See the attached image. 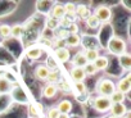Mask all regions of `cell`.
Here are the masks:
<instances>
[{
  "label": "cell",
  "mask_w": 131,
  "mask_h": 118,
  "mask_svg": "<svg viewBox=\"0 0 131 118\" xmlns=\"http://www.w3.org/2000/svg\"><path fill=\"white\" fill-rule=\"evenodd\" d=\"M95 90L99 94V96H107V98H109L116 91V84L112 80H109V78H103V80H99L96 82Z\"/></svg>",
  "instance_id": "6da1fadb"
},
{
  "label": "cell",
  "mask_w": 131,
  "mask_h": 118,
  "mask_svg": "<svg viewBox=\"0 0 131 118\" xmlns=\"http://www.w3.org/2000/svg\"><path fill=\"white\" fill-rule=\"evenodd\" d=\"M108 51L113 55H122L126 53V42L118 36H112L108 41Z\"/></svg>",
  "instance_id": "7a4b0ae2"
},
{
  "label": "cell",
  "mask_w": 131,
  "mask_h": 118,
  "mask_svg": "<svg viewBox=\"0 0 131 118\" xmlns=\"http://www.w3.org/2000/svg\"><path fill=\"white\" fill-rule=\"evenodd\" d=\"M93 107L96 112H100V113H105L111 109L112 107V103L109 100V98L107 96H96L93 101Z\"/></svg>",
  "instance_id": "3957f363"
},
{
  "label": "cell",
  "mask_w": 131,
  "mask_h": 118,
  "mask_svg": "<svg viewBox=\"0 0 131 118\" xmlns=\"http://www.w3.org/2000/svg\"><path fill=\"white\" fill-rule=\"evenodd\" d=\"M94 16L99 19V22H108L112 18V10L111 8L105 7V5H99L95 8L94 10Z\"/></svg>",
  "instance_id": "277c9868"
},
{
  "label": "cell",
  "mask_w": 131,
  "mask_h": 118,
  "mask_svg": "<svg viewBox=\"0 0 131 118\" xmlns=\"http://www.w3.org/2000/svg\"><path fill=\"white\" fill-rule=\"evenodd\" d=\"M70 56H71L70 50L66 48V46L64 48H57L54 50V59H55L57 62H59V63L68 62L70 61Z\"/></svg>",
  "instance_id": "5b68a950"
},
{
  "label": "cell",
  "mask_w": 131,
  "mask_h": 118,
  "mask_svg": "<svg viewBox=\"0 0 131 118\" xmlns=\"http://www.w3.org/2000/svg\"><path fill=\"white\" fill-rule=\"evenodd\" d=\"M70 75H71V78L73 80V82H84V80L86 78L84 68H80V67H72L70 71Z\"/></svg>",
  "instance_id": "8992f818"
},
{
  "label": "cell",
  "mask_w": 131,
  "mask_h": 118,
  "mask_svg": "<svg viewBox=\"0 0 131 118\" xmlns=\"http://www.w3.org/2000/svg\"><path fill=\"white\" fill-rule=\"evenodd\" d=\"M109 110H111V115H114L117 118L123 117L127 113V108L125 104H112Z\"/></svg>",
  "instance_id": "52a82bcc"
},
{
  "label": "cell",
  "mask_w": 131,
  "mask_h": 118,
  "mask_svg": "<svg viewBox=\"0 0 131 118\" xmlns=\"http://www.w3.org/2000/svg\"><path fill=\"white\" fill-rule=\"evenodd\" d=\"M57 109H58V112L60 113V114H70L71 112H72V109H73V104H72V101H70V100H62L59 104H58V107H57Z\"/></svg>",
  "instance_id": "ba28073f"
},
{
  "label": "cell",
  "mask_w": 131,
  "mask_h": 118,
  "mask_svg": "<svg viewBox=\"0 0 131 118\" xmlns=\"http://www.w3.org/2000/svg\"><path fill=\"white\" fill-rule=\"evenodd\" d=\"M116 90L119 91V92L123 94V95L128 94L130 90H131V81H128V80H126V78H121V80L118 81V84L116 85Z\"/></svg>",
  "instance_id": "9c48e42d"
},
{
  "label": "cell",
  "mask_w": 131,
  "mask_h": 118,
  "mask_svg": "<svg viewBox=\"0 0 131 118\" xmlns=\"http://www.w3.org/2000/svg\"><path fill=\"white\" fill-rule=\"evenodd\" d=\"M118 63H119L122 69L130 71L131 69V55L128 53H125V54L119 55L118 56Z\"/></svg>",
  "instance_id": "30bf717a"
},
{
  "label": "cell",
  "mask_w": 131,
  "mask_h": 118,
  "mask_svg": "<svg viewBox=\"0 0 131 118\" xmlns=\"http://www.w3.org/2000/svg\"><path fill=\"white\" fill-rule=\"evenodd\" d=\"M25 55L31 61H35V59H39L42 55V49L40 46H31L28 50H26Z\"/></svg>",
  "instance_id": "8fae6325"
},
{
  "label": "cell",
  "mask_w": 131,
  "mask_h": 118,
  "mask_svg": "<svg viewBox=\"0 0 131 118\" xmlns=\"http://www.w3.org/2000/svg\"><path fill=\"white\" fill-rule=\"evenodd\" d=\"M58 92V89H57V85H53V84H48L44 86L42 89V96L46 98V99H51L57 95Z\"/></svg>",
  "instance_id": "7c38bea8"
},
{
  "label": "cell",
  "mask_w": 131,
  "mask_h": 118,
  "mask_svg": "<svg viewBox=\"0 0 131 118\" xmlns=\"http://www.w3.org/2000/svg\"><path fill=\"white\" fill-rule=\"evenodd\" d=\"M34 75H35V77H36L37 80L44 81V80H46L48 76H49V69H48L46 66H37V67L35 68V71H34Z\"/></svg>",
  "instance_id": "4fadbf2b"
},
{
  "label": "cell",
  "mask_w": 131,
  "mask_h": 118,
  "mask_svg": "<svg viewBox=\"0 0 131 118\" xmlns=\"http://www.w3.org/2000/svg\"><path fill=\"white\" fill-rule=\"evenodd\" d=\"M72 64H73V67H80V68H84V67L88 64V61H86V58H85V55H84L82 51L77 53V54L73 56Z\"/></svg>",
  "instance_id": "5bb4252c"
},
{
  "label": "cell",
  "mask_w": 131,
  "mask_h": 118,
  "mask_svg": "<svg viewBox=\"0 0 131 118\" xmlns=\"http://www.w3.org/2000/svg\"><path fill=\"white\" fill-rule=\"evenodd\" d=\"M93 64L95 66L96 71H104V69L108 68V66H109V61H108V58H107V56H100V55H99V56L95 59V62H94Z\"/></svg>",
  "instance_id": "9a60e30c"
},
{
  "label": "cell",
  "mask_w": 131,
  "mask_h": 118,
  "mask_svg": "<svg viewBox=\"0 0 131 118\" xmlns=\"http://www.w3.org/2000/svg\"><path fill=\"white\" fill-rule=\"evenodd\" d=\"M76 17H79L80 19H86L90 17V9L84 5V4H80V5H76V12H75Z\"/></svg>",
  "instance_id": "2e32d148"
},
{
  "label": "cell",
  "mask_w": 131,
  "mask_h": 118,
  "mask_svg": "<svg viewBox=\"0 0 131 118\" xmlns=\"http://www.w3.org/2000/svg\"><path fill=\"white\" fill-rule=\"evenodd\" d=\"M50 17L54 18V19H58V21H60L62 18H64L66 17V13H64L63 5L62 4H55L53 7V9H51V16Z\"/></svg>",
  "instance_id": "e0dca14e"
},
{
  "label": "cell",
  "mask_w": 131,
  "mask_h": 118,
  "mask_svg": "<svg viewBox=\"0 0 131 118\" xmlns=\"http://www.w3.org/2000/svg\"><path fill=\"white\" fill-rule=\"evenodd\" d=\"M84 55L86 58L88 63H94L95 59L99 56V51L96 49H93V48H88L85 51H84Z\"/></svg>",
  "instance_id": "ac0fdd59"
},
{
  "label": "cell",
  "mask_w": 131,
  "mask_h": 118,
  "mask_svg": "<svg viewBox=\"0 0 131 118\" xmlns=\"http://www.w3.org/2000/svg\"><path fill=\"white\" fill-rule=\"evenodd\" d=\"M64 42H66V45L70 46V48H77L81 44V37L77 33L76 35H70L67 39L64 40Z\"/></svg>",
  "instance_id": "d6986e66"
},
{
  "label": "cell",
  "mask_w": 131,
  "mask_h": 118,
  "mask_svg": "<svg viewBox=\"0 0 131 118\" xmlns=\"http://www.w3.org/2000/svg\"><path fill=\"white\" fill-rule=\"evenodd\" d=\"M109 100L112 104H125V100H126V95L121 94L119 91H114L111 96H109Z\"/></svg>",
  "instance_id": "ffe728a7"
},
{
  "label": "cell",
  "mask_w": 131,
  "mask_h": 118,
  "mask_svg": "<svg viewBox=\"0 0 131 118\" xmlns=\"http://www.w3.org/2000/svg\"><path fill=\"white\" fill-rule=\"evenodd\" d=\"M63 9H64V13H66V17H75V12H76V4L75 3H67L63 5Z\"/></svg>",
  "instance_id": "44dd1931"
},
{
  "label": "cell",
  "mask_w": 131,
  "mask_h": 118,
  "mask_svg": "<svg viewBox=\"0 0 131 118\" xmlns=\"http://www.w3.org/2000/svg\"><path fill=\"white\" fill-rule=\"evenodd\" d=\"M86 25H88V27H90V28H98V27L100 26V22H99V19H98L94 14H90V17L86 18Z\"/></svg>",
  "instance_id": "7402d4cb"
},
{
  "label": "cell",
  "mask_w": 131,
  "mask_h": 118,
  "mask_svg": "<svg viewBox=\"0 0 131 118\" xmlns=\"http://www.w3.org/2000/svg\"><path fill=\"white\" fill-rule=\"evenodd\" d=\"M23 31H25V27L22 25H16L10 28V36L13 37H19L23 35Z\"/></svg>",
  "instance_id": "603a6c76"
},
{
  "label": "cell",
  "mask_w": 131,
  "mask_h": 118,
  "mask_svg": "<svg viewBox=\"0 0 131 118\" xmlns=\"http://www.w3.org/2000/svg\"><path fill=\"white\" fill-rule=\"evenodd\" d=\"M84 72H85V75H86V77H88V76H94L98 71H96V68H95V66H94L93 63H88V64L84 67Z\"/></svg>",
  "instance_id": "cb8c5ba5"
},
{
  "label": "cell",
  "mask_w": 131,
  "mask_h": 118,
  "mask_svg": "<svg viewBox=\"0 0 131 118\" xmlns=\"http://www.w3.org/2000/svg\"><path fill=\"white\" fill-rule=\"evenodd\" d=\"M73 90L76 91V94H79V95H84V94L86 92V86H85L84 82H75V85H73Z\"/></svg>",
  "instance_id": "d4e9b609"
},
{
  "label": "cell",
  "mask_w": 131,
  "mask_h": 118,
  "mask_svg": "<svg viewBox=\"0 0 131 118\" xmlns=\"http://www.w3.org/2000/svg\"><path fill=\"white\" fill-rule=\"evenodd\" d=\"M46 27H48L49 30L54 31V30H57V28L59 27V21H58V19H54V18H51V17H49L48 21H46Z\"/></svg>",
  "instance_id": "484cf974"
},
{
  "label": "cell",
  "mask_w": 131,
  "mask_h": 118,
  "mask_svg": "<svg viewBox=\"0 0 131 118\" xmlns=\"http://www.w3.org/2000/svg\"><path fill=\"white\" fill-rule=\"evenodd\" d=\"M10 28L12 27L9 25H2L0 26V37L5 39V37L10 36Z\"/></svg>",
  "instance_id": "4316f807"
},
{
  "label": "cell",
  "mask_w": 131,
  "mask_h": 118,
  "mask_svg": "<svg viewBox=\"0 0 131 118\" xmlns=\"http://www.w3.org/2000/svg\"><path fill=\"white\" fill-rule=\"evenodd\" d=\"M46 80L49 81V84L55 85V82L59 81V75H58V72H57V71H55V72H49V76H48Z\"/></svg>",
  "instance_id": "83f0119b"
},
{
  "label": "cell",
  "mask_w": 131,
  "mask_h": 118,
  "mask_svg": "<svg viewBox=\"0 0 131 118\" xmlns=\"http://www.w3.org/2000/svg\"><path fill=\"white\" fill-rule=\"evenodd\" d=\"M57 89L60 90V91H64V92L71 91V86H70V84H68V82H66V81H60L59 85L57 86Z\"/></svg>",
  "instance_id": "f1b7e54d"
},
{
  "label": "cell",
  "mask_w": 131,
  "mask_h": 118,
  "mask_svg": "<svg viewBox=\"0 0 131 118\" xmlns=\"http://www.w3.org/2000/svg\"><path fill=\"white\" fill-rule=\"evenodd\" d=\"M48 64H49V67H48V69H49V72H55L57 71V64H58V62L55 61V59H53V58H48Z\"/></svg>",
  "instance_id": "f546056e"
},
{
  "label": "cell",
  "mask_w": 131,
  "mask_h": 118,
  "mask_svg": "<svg viewBox=\"0 0 131 118\" xmlns=\"http://www.w3.org/2000/svg\"><path fill=\"white\" fill-rule=\"evenodd\" d=\"M59 112H58V109H57V107H54V108H50L49 110H48V113H46V117L48 118H58L59 117Z\"/></svg>",
  "instance_id": "4dcf8cb0"
},
{
  "label": "cell",
  "mask_w": 131,
  "mask_h": 118,
  "mask_svg": "<svg viewBox=\"0 0 131 118\" xmlns=\"http://www.w3.org/2000/svg\"><path fill=\"white\" fill-rule=\"evenodd\" d=\"M66 30L68 31V33H70V35H76V33L79 32V26H77L76 23H73V22H72V23H71L67 28H66Z\"/></svg>",
  "instance_id": "1f68e13d"
},
{
  "label": "cell",
  "mask_w": 131,
  "mask_h": 118,
  "mask_svg": "<svg viewBox=\"0 0 131 118\" xmlns=\"http://www.w3.org/2000/svg\"><path fill=\"white\" fill-rule=\"evenodd\" d=\"M68 36H70L68 31L66 30V28H62V30L59 31V33H58V40H66Z\"/></svg>",
  "instance_id": "d6a6232c"
},
{
  "label": "cell",
  "mask_w": 131,
  "mask_h": 118,
  "mask_svg": "<svg viewBox=\"0 0 131 118\" xmlns=\"http://www.w3.org/2000/svg\"><path fill=\"white\" fill-rule=\"evenodd\" d=\"M41 105L40 104H35V105H31V114H34V115H36V114H39L40 112H41Z\"/></svg>",
  "instance_id": "836d02e7"
},
{
  "label": "cell",
  "mask_w": 131,
  "mask_h": 118,
  "mask_svg": "<svg viewBox=\"0 0 131 118\" xmlns=\"http://www.w3.org/2000/svg\"><path fill=\"white\" fill-rule=\"evenodd\" d=\"M55 45H57V48H64L66 42H64V40H57L55 41Z\"/></svg>",
  "instance_id": "e575fe53"
},
{
  "label": "cell",
  "mask_w": 131,
  "mask_h": 118,
  "mask_svg": "<svg viewBox=\"0 0 131 118\" xmlns=\"http://www.w3.org/2000/svg\"><path fill=\"white\" fill-rule=\"evenodd\" d=\"M58 118H71V117H70V114H59Z\"/></svg>",
  "instance_id": "d590c367"
},
{
  "label": "cell",
  "mask_w": 131,
  "mask_h": 118,
  "mask_svg": "<svg viewBox=\"0 0 131 118\" xmlns=\"http://www.w3.org/2000/svg\"><path fill=\"white\" fill-rule=\"evenodd\" d=\"M107 118H117V117H114V115H108Z\"/></svg>",
  "instance_id": "8d00e7d4"
}]
</instances>
